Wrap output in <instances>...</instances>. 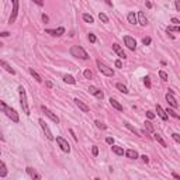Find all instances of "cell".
Returning a JSON list of instances; mask_svg holds the SVG:
<instances>
[{
  "mask_svg": "<svg viewBox=\"0 0 180 180\" xmlns=\"http://www.w3.org/2000/svg\"><path fill=\"white\" fill-rule=\"evenodd\" d=\"M175 6H176V10H177V11H180V1H179V0H176Z\"/></svg>",
  "mask_w": 180,
  "mask_h": 180,
  "instance_id": "obj_47",
  "label": "cell"
},
{
  "mask_svg": "<svg viewBox=\"0 0 180 180\" xmlns=\"http://www.w3.org/2000/svg\"><path fill=\"white\" fill-rule=\"evenodd\" d=\"M89 93H92L93 96H96L99 100H103V97H104V93L102 92V90H99V89L93 87V86H90L89 87Z\"/></svg>",
  "mask_w": 180,
  "mask_h": 180,
  "instance_id": "obj_12",
  "label": "cell"
},
{
  "mask_svg": "<svg viewBox=\"0 0 180 180\" xmlns=\"http://www.w3.org/2000/svg\"><path fill=\"white\" fill-rule=\"evenodd\" d=\"M110 104L113 107H114V108H116V110H118V111H122V106H121L120 103L117 102V100H114V99H113V97H111L110 99Z\"/></svg>",
  "mask_w": 180,
  "mask_h": 180,
  "instance_id": "obj_22",
  "label": "cell"
},
{
  "mask_svg": "<svg viewBox=\"0 0 180 180\" xmlns=\"http://www.w3.org/2000/svg\"><path fill=\"white\" fill-rule=\"evenodd\" d=\"M9 35H10V32H7V31L0 32V37H9Z\"/></svg>",
  "mask_w": 180,
  "mask_h": 180,
  "instance_id": "obj_45",
  "label": "cell"
},
{
  "mask_svg": "<svg viewBox=\"0 0 180 180\" xmlns=\"http://www.w3.org/2000/svg\"><path fill=\"white\" fill-rule=\"evenodd\" d=\"M45 32L46 34H51V35H54V37H60V35L65 32V28L59 27V28H56V30H46Z\"/></svg>",
  "mask_w": 180,
  "mask_h": 180,
  "instance_id": "obj_13",
  "label": "cell"
},
{
  "mask_svg": "<svg viewBox=\"0 0 180 180\" xmlns=\"http://www.w3.org/2000/svg\"><path fill=\"white\" fill-rule=\"evenodd\" d=\"M166 100H167V103H169V104L173 107V108H177V107H179V104H177V100L175 99V96H173V93H172V92H169L166 94Z\"/></svg>",
  "mask_w": 180,
  "mask_h": 180,
  "instance_id": "obj_10",
  "label": "cell"
},
{
  "mask_svg": "<svg viewBox=\"0 0 180 180\" xmlns=\"http://www.w3.org/2000/svg\"><path fill=\"white\" fill-rule=\"evenodd\" d=\"M96 35H94V34H92V32H90V34H89V41L92 42V44H94V42H96Z\"/></svg>",
  "mask_w": 180,
  "mask_h": 180,
  "instance_id": "obj_36",
  "label": "cell"
},
{
  "mask_svg": "<svg viewBox=\"0 0 180 180\" xmlns=\"http://www.w3.org/2000/svg\"><path fill=\"white\" fill-rule=\"evenodd\" d=\"M84 78H86V79H92L93 78V73H92V70H89V69H86V70H84Z\"/></svg>",
  "mask_w": 180,
  "mask_h": 180,
  "instance_id": "obj_34",
  "label": "cell"
},
{
  "mask_svg": "<svg viewBox=\"0 0 180 180\" xmlns=\"http://www.w3.org/2000/svg\"><path fill=\"white\" fill-rule=\"evenodd\" d=\"M151 41H152V40H151L149 37H146V38H143V40H142V42L145 44V45H149V44H151Z\"/></svg>",
  "mask_w": 180,
  "mask_h": 180,
  "instance_id": "obj_41",
  "label": "cell"
},
{
  "mask_svg": "<svg viewBox=\"0 0 180 180\" xmlns=\"http://www.w3.org/2000/svg\"><path fill=\"white\" fill-rule=\"evenodd\" d=\"M125 156L129 158V159H137L138 158V152L134 151V149H128V151H125Z\"/></svg>",
  "mask_w": 180,
  "mask_h": 180,
  "instance_id": "obj_19",
  "label": "cell"
},
{
  "mask_svg": "<svg viewBox=\"0 0 180 180\" xmlns=\"http://www.w3.org/2000/svg\"><path fill=\"white\" fill-rule=\"evenodd\" d=\"M172 138L175 139L176 142H180V137H179V134H176V132H175V134H172Z\"/></svg>",
  "mask_w": 180,
  "mask_h": 180,
  "instance_id": "obj_40",
  "label": "cell"
},
{
  "mask_svg": "<svg viewBox=\"0 0 180 180\" xmlns=\"http://www.w3.org/2000/svg\"><path fill=\"white\" fill-rule=\"evenodd\" d=\"M125 127H127V128L129 129V131H131V132H134L135 135H138V137H141V132H139L138 129L135 128V127H132V125L129 124V122H125Z\"/></svg>",
  "mask_w": 180,
  "mask_h": 180,
  "instance_id": "obj_25",
  "label": "cell"
},
{
  "mask_svg": "<svg viewBox=\"0 0 180 180\" xmlns=\"http://www.w3.org/2000/svg\"><path fill=\"white\" fill-rule=\"evenodd\" d=\"M166 31H167V32H172V31L179 32V31H180V27H179V25H175V27H167Z\"/></svg>",
  "mask_w": 180,
  "mask_h": 180,
  "instance_id": "obj_32",
  "label": "cell"
},
{
  "mask_svg": "<svg viewBox=\"0 0 180 180\" xmlns=\"http://www.w3.org/2000/svg\"><path fill=\"white\" fill-rule=\"evenodd\" d=\"M69 132H70V135H72V137H73V139H75V141H76V142H78V137H76V135H75L73 129H69Z\"/></svg>",
  "mask_w": 180,
  "mask_h": 180,
  "instance_id": "obj_44",
  "label": "cell"
},
{
  "mask_svg": "<svg viewBox=\"0 0 180 180\" xmlns=\"http://www.w3.org/2000/svg\"><path fill=\"white\" fill-rule=\"evenodd\" d=\"M42 20H44V23H48V21H49V19H48V16H45V14L42 16Z\"/></svg>",
  "mask_w": 180,
  "mask_h": 180,
  "instance_id": "obj_51",
  "label": "cell"
},
{
  "mask_svg": "<svg viewBox=\"0 0 180 180\" xmlns=\"http://www.w3.org/2000/svg\"><path fill=\"white\" fill-rule=\"evenodd\" d=\"M159 76H161V78L163 79V80H167V75L165 73L163 70H159Z\"/></svg>",
  "mask_w": 180,
  "mask_h": 180,
  "instance_id": "obj_37",
  "label": "cell"
},
{
  "mask_svg": "<svg viewBox=\"0 0 180 180\" xmlns=\"http://www.w3.org/2000/svg\"><path fill=\"white\" fill-rule=\"evenodd\" d=\"M42 111H44V113L46 114V117H49V118H51V120L54 121L55 124H58V122H59V118H58V116H56V114H54V113H52L49 108H46L45 106H42Z\"/></svg>",
  "mask_w": 180,
  "mask_h": 180,
  "instance_id": "obj_9",
  "label": "cell"
},
{
  "mask_svg": "<svg viewBox=\"0 0 180 180\" xmlns=\"http://www.w3.org/2000/svg\"><path fill=\"white\" fill-rule=\"evenodd\" d=\"M70 55L75 56V58H79V59H89V55H87V52L84 51L82 46H79V45H73V46H70Z\"/></svg>",
  "mask_w": 180,
  "mask_h": 180,
  "instance_id": "obj_2",
  "label": "cell"
},
{
  "mask_svg": "<svg viewBox=\"0 0 180 180\" xmlns=\"http://www.w3.org/2000/svg\"><path fill=\"white\" fill-rule=\"evenodd\" d=\"M56 142H58V145L60 146V149L63 151V152L69 153L70 152V145L68 143V141L65 138H62V137H56Z\"/></svg>",
  "mask_w": 180,
  "mask_h": 180,
  "instance_id": "obj_5",
  "label": "cell"
},
{
  "mask_svg": "<svg viewBox=\"0 0 180 180\" xmlns=\"http://www.w3.org/2000/svg\"><path fill=\"white\" fill-rule=\"evenodd\" d=\"M0 66H1V68H4V69L7 70L9 73H11V75H14V73H16V70H14L13 68H11V66H10V65L7 63V62H6V60L0 59Z\"/></svg>",
  "mask_w": 180,
  "mask_h": 180,
  "instance_id": "obj_17",
  "label": "cell"
},
{
  "mask_svg": "<svg viewBox=\"0 0 180 180\" xmlns=\"http://www.w3.org/2000/svg\"><path fill=\"white\" fill-rule=\"evenodd\" d=\"M94 124H96V127H97V128H102V129H106V128H107L106 125L103 124L102 121H99V120H96V121H94Z\"/></svg>",
  "mask_w": 180,
  "mask_h": 180,
  "instance_id": "obj_33",
  "label": "cell"
},
{
  "mask_svg": "<svg viewBox=\"0 0 180 180\" xmlns=\"http://www.w3.org/2000/svg\"><path fill=\"white\" fill-rule=\"evenodd\" d=\"M141 158H142V161L145 162V163H148V162H149V159H148V156H146V155H142Z\"/></svg>",
  "mask_w": 180,
  "mask_h": 180,
  "instance_id": "obj_48",
  "label": "cell"
},
{
  "mask_svg": "<svg viewBox=\"0 0 180 180\" xmlns=\"http://www.w3.org/2000/svg\"><path fill=\"white\" fill-rule=\"evenodd\" d=\"M113 152L116 153V155H118V156H121V155H124V149L121 148V146H114L113 145Z\"/></svg>",
  "mask_w": 180,
  "mask_h": 180,
  "instance_id": "obj_27",
  "label": "cell"
},
{
  "mask_svg": "<svg viewBox=\"0 0 180 180\" xmlns=\"http://www.w3.org/2000/svg\"><path fill=\"white\" fill-rule=\"evenodd\" d=\"M30 73H31V76H32V78H34V79H35V80H37L38 83H41V82H42L41 76H40V75H38L37 72H35V70L32 69V68H30Z\"/></svg>",
  "mask_w": 180,
  "mask_h": 180,
  "instance_id": "obj_24",
  "label": "cell"
},
{
  "mask_svg": "<svg viewBox=\"0 0 180 180\" xmlns=\"http://www.w3.org/2000/svg\"><path fill=\"white\" fill-rule=\"evenodd\" d=\"M97 68H99V70H100L103 75H106V76H114V72H113V69H111V68H108L106 63H103L102 60H97Z\"/></svg>",
  "mask_w": 180,
  "mask_h": 180,
  "instance_id": "obj_4",
  "label": "cell"
},
{
  "mask_svg": "<svg viewBox=\"0 0 180 180\" xmlns=\"http://www.w3.org/2000/svg\"><path fill=\"white\" fill-rule=\"evenodd\" d=\"M153 138L156 139V141H158V142H159V143H161L162 146H165V148H166V146H167V143L165 142V141H163V138H162V137H161V135H159V134H153Z\"/></svg>",
  "mask_w": 180,
  "mask_h": 180,
  "instance_id": "obj_26",
  "label": "cell"
},
{
  "mask_svg": "<svg viewBox=\"0 0 180 180\" xmlns=\"http://www.w3.org/2000/svg\"><path fill=\"white\" fill-rule=\"evenodd\" d=\"M127 19H128V21H129L131 24H137V23H138V20H137V16H135L134 11L128 13V17H127Z\"/></svg>",
  "mask_w": 180,
  "mask_h": 180,
  "instance_id": "obj_23",
  "label": "cell"
},
{
  "mask_svg": "<svg viewBox=\"0 0 180 180\" xmlns=\"http://www.w3.org/2000/svg\"><path fill=\"white\" fill-rule=\"evenodd\" d=\"M172 23L175 24V25H179V23H180V21H179V20H177V19H176V17H173V19H172Z\"/></svg>",
  "mask_w": 180,
  "mask_h": 180,
  "instance_id": "obj_46",
  "label": "cell"
},
{
  "mask_svg": "<svg viewBox=\"0 0 180 180\" xmlns=\"http://www.w3.org/2000/svg\"><path fill=\"white\" fill-rule=\"evenodd\" d=\"M92 153H93V156H97V155H99V149H97V146H93L92 148Z\"/></svg>",
  "mask_w": 180,
  "mask_h": 180,
  "instance_id": "obj_39",
  "label": "cell"
},
{
  "mask_svg": "<svg viewBox=\"0 0 180 180\" xmlns=\"http://www.w3.org/2000/svg\"><path fill=\"white\" fill-rule=\"evenodd\" d=\"M7 176V167H6L4 162L0 161V177H6Z\"/></svg>",
  "mask_w": 180,
  "mask_h": 180,
  "instance_id": "obj_21",
  "label": "cell"
},
{
  "mask_svg": "<svg viewBox=\"0 0 180 180\" xmlns=\"http://www.w3.org/2000/svg\"><path fill=\"white\" fill-rule=\"evenodd\" d=\"M0 111H3L6 116L9 117L11 121H14V122H19V121H20L17 111L14 110V108H11V107H9L4 102H0Z\"/></svg>",
  "mask_w": 180,
  "mask_h": 180,
  "instance_id": "obj_1",
  "label": "cell"
},
{
  "mask_svg": "<svg viewBox=\"0 0 180 180\" xmlns=\"http://www.w3.org/2000/svg\"><path fill=\"white\" fill-rule=\"evenodd\" d=\"M0 141H4V137L1 135V132H0Z\"/></svg>",
  "mask_w": 180,
  "mask_h": 180,
  "instance_id": "obj_54",
  "label": "cell"
},
{
  "mask_svg": "<svg viewBox=\"0 0 180 180\" xmlns=\"http://www.w3.org/2000/svg\"><path fill=\"white\" fill-rule=\"evenodd\" d=\"M38 122H40V125H41V128H42V131H44V134H45V137L48 139H54V135H52V132H51V129L48 128V125H46V122L44 120H42V118H40V121H38Z\"/></svg>",
  "mask_w": 180,
  "mask_h": 180,
  "instance_id": "obj_7",
  "label": "cell"
},
{
  "mask_svg": "<svg viewBox=\"0 0 180 180\" xmlns=\"http://www.w3.org/2000/svg\"><path fill=\"white\" fill-rule=\"evenodd\" d=\"M116 66H117V68H122V63H121V60H116Z\"/></svg>",
  "mask_w": 180,
  "mask_h": 180,
  "instance_id": "obj_50",
  "label": "cell"
},
{
  "mask_svg": "<svg viewBox=\"0 0 180 180\" xmlns=\"http://www.w3.org/2000/svg\"><path fill=\"white\" fill-rule=\"evenodd\" d=\"M99 19L102 20L103 23H108V17H107L104 13H99Z\"/></svg>",
  "mask_w": 180,
  "mask_h": 180,
  "instance_id": "obj_31",
  "label": "cell"
},
{
  "mask_svg": "<svg viewBox=\"0 0 180 180\" xmlns=\"http://www.w3.org/2000/svg\"><path fill=\"white\" fill-rule=\"evenodd\" d=\"M113 49H114V52H116L117 55L120 56L121 59H125L127 58V55H125V52H124V49L121 48L118 44H113Z\"/></svg>",
  "mask_w": 180,
  "mask_h": 180,
  "instance_id": "obj_11",
  "label": "cell"
},
{
  "mask_svg": "<svg viewBox=\"0 0 180 180\" xmlns=\"http://www.w3.org/2000/svg\"><path fill=\"white\" fill-rule=\"evenodd\" d=\"M145 128L148 129L149 132H153V127H152V124H151L149 121H146V122H145Z\"/></svg>",
  "mask_w": 180,
  "mask_h": 180,
  "instance_id": "obj_35",
  "label": "cell"
},
{
  "mask_svg": "<svg viewBox=\"0 0 180 180\" xmlns=\"http://www.w3.org/2000/svg\"><path fill=\"white\" fill-rule=\"evenodd\" d=\"M156 113H158V116L161 117V118H162L163 121H166V120H167V114L165 113V110H163V108H162L161 106H156Z\"/></svg>",
  "mask_w": 180,
  "mask_h": 180,
  "instance_id": "obj_18",
  "label": "cell"
},
{
  "mask_svg": "<svg viewBox=\"0 0 180 180\" xmlns=\"http://www.w3.org/2000/svg\"><path fill=\"white\" fill-rule=\"evenodd\" d=\"M104 1H106L108 6H113V1H111V0H104Z\"/></svg>",
  "mask_w": 180,
  "mask_h": 180,
  "instance_id": "obj_52",
  "label": "cell"
},
{
  "mask_svg": "<svg viewBox=\"0 0 180 180\" xmlns=\"http://www.w3.org/2000/svg\"><path fill=\"white\" fill-rule=\"evenodd\" d=\"M75 104H76V106H78L80 110L83 111V113H89V111H90L89 106H86V104H84L82 100H79V99H75Z\"/></svg>",
  "mask_w": 180,
  "mask_h": 180,
  "instance_id": "obj_15",
  "label": "cell"
},
{
  "mask_svg": "<svg viewBox=\"0 0 180 180\" xmlns=\"http://www.w3.org/2000/svg\"><path fill=\"white\" fill-rule=\"evenodd\" d=\"M19 93H20V103H21V107H23V111L25 116H30V107H28L27 103V96H25V90H24L23 86L19 87Z\"/></svg>",
  "mask_w": 180,
  "mask_h": 180,
  "instance_id": "obj_3",
  "label": "cell"
},
{
  "mask_svg": "<svg viewBox=\"0 0 180 180\" xmlns=\"http://www.w3.org/2000/svg\"><path fill=\"white\" fill-rule=\"evenodd\" d=\"M146 117H148L149 120H153V118H155V114H153L152 111H146Z\"/></svg>",
  "mask_w": 180,
  "mask_h": 180,
  "instance_id": "obj_38",
  "label": "cell"
},
{
  "mask_svg": "<svg viewBox=\"0 0 180 180\" xmlns=\"http://www.w3.org/2000/svg\"><path fill=\"white\" fill-rule=\"evenodd\" d=\"M165 113H166L167 116H172L173 118H179V114H177L175 110H172V108H166V110H165Z\"/></svg>",
  "mask_w": 180,
  "mask_h": 180,
  "instance_id": "obj_28",
  "label": "cell"
},
{
  "mask_svg": "<svg viewBox=\"0 0 180 180\" xmlns=\"http://www.w3.org/2000/svg\"><path fill=\"white\" fill-rule=\"evenodd\" d=\"M173 177H175V179H180V176L176 175V173H173Z\"/></svg>",
  "mask_w": 180,
  "mask_h": 180,
  "instance_id": "obj_53",
  "label": "cell"
},
{
  "mask_svg": "<svg viewBox=\"0 0 180 180\" xmlns=\"http://www.w3.org/2000/svg\"><path fill=\"white\" fill-rule=\"evenodd\" d=\"M25 170H27V173L30 175V177H32V179H37V180L41 179V175H40V173H37V172H35V169H32L31 166H28Z\"/></svg>",
  "mask_w": 180,
  "mask_h": 180,
  "instance_id": "obj_16",
  "label": "cell"
},
{
  "mask_svg": "<svg viewBox=\"0 0 180 180\" xmlns=\"http://www.w3.org/2000/svg\"><path fill=\"white\" fill-rule=\"evenodd\" d=\"M11 3H13V11H11V16H10L9 19V23L13 24L17 19V13H19V0H11Z\"/></svg>",
  "mask_w": 180,
  "mask_h": 180,
  "instance_id": "obj_6",
  "label": "cell"
},
{
  "mask_svg": "<svg viewBox=\"0 0 180 180\" xmlns=\"http://www.w3.org/2000/svg\"><path fill=\"white\" fill-rule=\"evenodd\" d=\"M143 82H145V84H146V87H151V79H149L148 76L145 78V80H143Z\"/></svg>",
  "mask_w": 180,
  "mask_h": 180,
  "instance_id": "obj_42",
  "label": "cell"
},
{
  "mask_svg": "<svg viewBox=\"0 0 180 180\" xmlns=\"http://www.w3.org/2000/svg\"><path fill=\"white\" fill-rule=\"evenodd\" d=\"M137 20H138V23L141 24L142 27H145V25L148 24V19H146V16H145V13H143V11H139Z\"/></svg>",
  "mask_w": 180,
  "mask_h": 180,
  "instance_id": "obj_14",
  "label": "cell"
},
{
  "mask_svg": "<svg viewBox=\"0 0 180 180\" xmlns=\"http://www.w3.org/2000/svg\"><path fill=\"white\" fill-rule=\"evenodd\" d=\"M124 44L131 51H135V48H137V41H135L132 37H129V35H125L124 37Z\"/></svg>",
  "mask_w": 180,
  "mask_h": 180,
  "instance_id": "obj_8",
  "label": "cell"
},
{
  "mask_svg": "<svg viewBox=\"0 0 180 180\" xmlns=\"http://www.w3.org/2000/svg\"><path fill=\"white\" fill-rule=\"evenodd\" d=\"M116 87L118 89V90H120L121 93H124V94H127V93H128V89L125 87V86H124L122 83H117V84H116Z\"/></svg>",
  "mask_w": 180,
  "mask_h": 180,
  "instance_id": "obj_29",
  "label": "cell"
},
{
  "mask_svg": "<svg viewBox=\"0 0 180 180\" xmlns=\"http://www.w3.org/2000/svg\"><path fill=\"white\" fill-rule=\"evenodd\" d=\"M106 142H107V143H110V145H113V143H114V141H113V138H110V137H108V138L106 139Z\"/></svg>",
  "mask_w": 180,
  "mask_h": 180,
  "instance_id": "obj_49",
  "label": "cell"
},
{
  "mask_svg": "<svg viewBox=\"0 0 180 180\" xmlns=\"http://www.w3.org/2000/svg\"><path fill=\"white\" fill-rule=\"evenodd\" d=\"M83 20L86 21V23H90V24L94 23V19H93L92 16H90V14H87V13H84V14H83Z\"/></svg>",
  "mask_w": 180,
  "mask_h": 180,
  "instance_id": "obj_30",
  "label": "cell"
},
{
  "mask_svg": "<svg viewBox=\"0 0 180 180\" xmlns=\"http://www.w3.org/2000/svg\"><path fill=\"white\" fill-rule=\"evenodd\" d=\"M63 82L65 83H69V84H75L76 83V79L70 75H63Z\"/></svg>",
  "mask_w": 180,
  "mask_h": 180,
  "instance_id": "obj_20",
  "label": "cell"
},
{
  "mask_svg": "<svg viewBox=\"0 0 180 180\" xmlns=\"http://www.w3.org/2000/svg\"><path fill=\"white\" fill-rule=\"evenodd\" d=\"M32 1H34L35 4H38V6H42V4H44V0H32Z\"/></svg>",
  "mask_w": 180,
  "mask_h": 180,
  "instance_id": "obj_43",
  "label": "cell"
}]
</instances>
